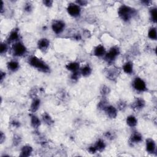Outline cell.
Here are the masks:
<instances>
[{
	"instance_id": "cell-27",
	"label": "cell",
	"mask_w": 157,
	"mask_h": 157,
	"mask_svg": "<svg viewBox=\"0 0 157 157\" xmlns=\"http://www.w3.org/2000/svg\"><path fill=\"white\" fill-rule=\"evenodd\" d=\"M150 16L152 21L153 23H156L157 20V9L156 7H152L150 10Z\"/></svg>"
},
{
	"instance_id": "cell-39",
	"label": "cell",
	"mask_w": 157,
	"mask_h": 157,
	"mask_svg": "<svg viewBox=\"0 0 157 157\" xmlns=\"http://www.w3.org/2000/svg\"><path fill=\"white\" fill-rule=\"evenodd\" d=\"M11 124L12 125V126L14 127H15V128H18L20 127V123L19 122L17 121V120H13L12 122H11Z\"/></svg>"
},
{
	"instance_id": "cell-14",
	"label": "cell",
	"mask_w": 157,
	"mask_h": 157,
	"mask_svg": "<svg viewBox=\"0 0 157 157\" xmlns=\"http://www.w3.org/2000/svg\"><path fill=\"white\" fill-rule=\"evenodd\" d=\"M66 68L69 71L74 73L77 71H80V64L79 63L73 61L70 62L66 65Z\"/></svg>"
},
{
	"instance_id": "cell-35",
	"label": "cell",
	"mask_w": 157,
	"mask_h": 157,
	"mask_svg": "<svg viewBox=\"0 0 157 157\" xmlns=\"http://www.w3.org/2000/svg\"><path fill=\"white\" fill-rule=\"evenodd\" d=\"M43 4L46 6V7H50L52 6L53 1H51V0H45V1H42Z\"/></svg>"
},
{
	"instance_id": "cell-41",
	"label": "cell",
	"mask_w": 157,
	"mask_h": 157,
	"mask_svg": "<svg viewBox=\"0 0 157 157\" xmlns=\"http://www.w3.org/2000/svg\"><path fill=\"white\" fill-rule=\"evenodd\" d=\"M5 77H6V73L3 72L1 71V73H0V79H1V82L3 81V80L5 78Z\"/></svg>"
},
{
	"instance_id": "cell-11",
	"label": "cell",
	"mask_w": 157,
	"mask_h": 157,
	"mask_svg": "<svg viewBox=\"0 0 157 157\" xmlns=\"http://www.w3.org/2000/svg\"><path fill=\"white\" fill-rule=\"evenodd\" d=\"M145 105V101L140 98H138L136 100L133 102L132 104V107L133 109L136 110V111H140V110L143 109Z\"/></svg>"
},
{
	"instance_id": "cell-33",
	"label": "cell",
	"mask_w": 157,
	"mask_h": 157,
	"mask_svg": "<svg viewBox=\"0 0 157 157\" xmlns=\"http://www.w3.org/2000/svg\"><path fill=\"white\" fill-rule=\"evenodd\" d=\"M81 75V74L80 73V71H79L72 73V74H71V79L73 81H77L78 79V78H79Z\"/></svg>"
},
{
	"instance_id": "cell-3",
	"label": "cell",
	"mask_w": 157,
	"mask_h": 157,
	"mask_svg": "<svg viewBox=\"0 0 157 157\" xmlns=\"http://www.w3.org/2000/svg\"><path fill=\"white\" fill-rule=\"evenodd\" d=\"M120 53V51L118 47H112L110 49L109 52L106 53L104 55V59L109 63H111L116 60L117 57L119 55Z\"/></svg>"
},
{
	"instance_id": "cell-15",
	"label": "cell",
	"mask_w": 157,
	"mask_h": 157,
	"mask_svg": "<svg viewBox=\"0 0 157 157\" xmlns=\"http://www.w3.org/2000/svg\"><path fill=\"white\" fill-rule=\"evenodd\" d=\"M143 140V136L139 132H134L130 138V142L132 144H137Z\"/></svg>"
},
{
	"instance_id": "cell-18",
	"label": "cell",
	"mask_w": 157,
	"mask_h": 157,
	"mask_svg": "<svg viewBox=\"0 0 157 157\" xmlns=\"http://www.w3.org/2000/svg\"><path fill=\"white\" fill-rule=\"evenodd\" d=\"M33 152V148L31 145H25L23 146L21 149V156L27 157L31 155V154Z\"/></svg>"
},
{
	"instance_id": "cell-38",
	"label": "cell",
	"mask_w": 157,
	"mask_h": 157,
	"mask_svg": "<svg viewBox=\"0 0 157 157\" xmlns=\"http://www.w3.org/2000/svg\"><path fill=\"white\" fill-rule=\"evenodd\" d=\"M88 151H89V152L90 153H92V154L95 153L97 152L96 148L95 147V146H94V145L90 146V147L89 148Z\"/></svg>"
},
{
	"instance_id": "cell-40",
	"label": "cell",
	"mask_w": 157,
	"mask_h": 157,
	"mask_svg": "<svg viewBox=\"0 0 157 157\" xmlns=\"http://www.w3.org/2000/svg\"><path fill=\"white\" fill-rule=\"evenodd\" d=\"M6 139V136L3 133V132H1V136H0V142H1V144H3L4 143V141Z\"/></svg>"
},
{
	"instance_id": "cell-6",
	"label": "cell",
	"mask_w": 157,
	"mask_h": 157,
	"mask_svg": "<svg viewBox=\"0 0 157 157\" xmlns=\"http://www.w3.org/2000/svg\"><path fill=\"white\" fill-rule=\"evenodd\" d=\"M133 87L136 91L143 92L147 90V85L145 81L140 77H136L133 82Z\"/></svg>"
},
{
	"instance_id": "cell-1",
	"label": "cell",
	"mask_w": 157,
	"mask_h": 157,
	"mask_svg": "<svg viewBox=\"0 0 157 157\" xmlns=\"http://www.w3.org/2000/svg\"><path fill=\"white\" fill-rule=\"evenodd\" d=\"M137 11L135 9L127 6L122 5L118 10V15L124 22H129L136 15Z\"/></svg>"
},
{
	"instance_id": "cell-32",
	"label": "cell",
	"mask_w": 157,
	"mask_h": 157,
	"mask_svg": "<svg viewBox=\"0 0 157 157\" xmlns=\"http://www.w3.org/2000/svg\"><path fill=\"white\" fill-rule=\"evenodd\" d=\"M109 93H110V89L106 85L103 86V87L101 89V93L103 97H105L106 95H108Z\"/></svg>"
},
{
	"instance_id": "cell-19",
	"label": "cell",
	"mask_w": 157,
	"mask_h": 157,
	"mask_svg": "<svg viewBox=\"0 0 157 157\" xmlns=\"http://www.w3.org/2000/svg\"><path fill=\"white\" fill-rule=\"evenodd\" d=\"M80 73L81 76L85 77H87L91 75L92 73V69L89 65H85L80 69Z\"/></svg>"
},
{
	"instance_id": "cell-12",
	"label": "cell",
	"mask_w": 157,
	"mask_h": 157,
	"mask_svg": "<svg viewBox=\"0 0 157 157\" xmlns=\"http://www.w3.org/2000/svg\"><path fill=\"white\" fill-rule=\"evenodd\" d=\"M146 151L150 153H153L156 151V143L152 139L148 138L146 140Z\"/></svg>"
},
{
	"instance_id": "cell-13",
	"label": "cell",
	"mask_w": 157,
	"mask_h": 157,
	"mask_svg": "<svg viewBox=\"0 0 157 157\" xmlns=\"http://www.w3.org/2000/svg\"><path fill=\"white\" fill-rule=\"evenodd\" d=\"M106 53V50L104 47L103 45H98L97 47H95L94 49L93 54L94 55L98 57H104V55Z\"/></svg>"
},
{
	"instance_id": "cell-30",
	"label": "cell",
	"mask_w": 157,
	"mask_h": 157,
	"mask_svg": "<svg viewBox=\"0 0 157 157\" xmlns=\"http://www.w3.org/2000/svg\"><path fill=\"white\" fill-rule=\"evenodd\" d=\"M7 50H8V47H7V44L5 42H2L1 44V47H0V53L1 55L5 54Z\"/></svg>"
},
{
	"instance_id": "cell-4",
	"label": "cell",
	"mask_w": 157,
	"mask_h": 157,
	"mask_svg": "<svg viewBox=\"0 0 157 157\" xmlns=\"http://www.w3.org/2000/svg\"><path fill=\"white\" fill-rule=\"evenodd\" d=\"M13 54L16 57H22L26 54L27 49L25 45L22 42L18 41L15 42L12 46Z\"/></svg>"
},
{
	"instance_id": "cell-36",
	"label": "cell",
	"mask_w": 157,
	"mask_h": 157,
	"mask_svg": "<svg viewBox=\"0 0 157 157\" xmlns=\"http://www.w3.org/2000/svg\"><path fill=\"white\" fill-rule=\"evenodd\" d=\"M76 3L81 7V6H84L87 5L88 4V1H85V0H79V1H76Z\"/></svg>"
},
{
	"instance_id": "cell-5",
	"label": "cell",
	"mask_w": 157,
	"mask_h": 157,
	"mask_svg": "<svg viewBox=\"0 0 157 157\" xmlns=\"http://www.w3.org/2000/svg\"><path fill=\"white\" fill-rule=\"evenodd\" d=\"M67 12L70 16L73 17H77L81 15V8L76 3H70L68 6Z\"/></svg>"
},
{
	"instance_id": "cell-7",
	"label": "cell",
	"mask_w": 157,
	"mask_h": 157,
	"mask_svg": "<svg viewBox=\"0 0 157 157\" xmlns=\"http://www.w3.org/2000/svg\"><path fill=\"white\" fill-rule=\"evenodd\" d=\"M65 28V23L62 20H54L52 24V29L53 32L57 35L61 34L64 31Z\"/></svg>"
},
{
	"instance_id": "cell-42",
	"label": "cell",
	"mask_w": 157,
	"mask_h": 157,
	"mask_svg": "<svg viewBox=\"0 0 157 157\" xmlns=\"http://www.w3.org/2000/svg\"><path fill=\"white\" fill-rule=\"evenodd\" d=\"M141 3H142V4H144V5H148L149 3H151V1H143Z\"/></svg>"
},
{
	"instance_id": "cell-8",
	"label": "cell",
	"mask_w": 157,
	"mask_h": 157,
	"mask_svg": "<svg viewBox=\"0 0 157 157\" xmlns=\"http://www.w3.org/2000/svg\"><path fill=\"white\" fill-rule=\"evenodd\" d=\"M104 111L105 112L106 114L108 117H109L110 119H115V118L117 117L118 115V111H117V109L115 107L111 105H108L105 109L104 110Z\"/></svg>"
},
{
	"instance_id": "cell-28",
	"label": "cell",
	"mask_w": 157,
	"mask_h": 157,
	"mask_svg": "<svg viewBox=\"0 0 157 157\" xmlns=\"http://www.w3.org/2000/svg\"><path fill=\"white\" fill-rule=\"evenodd\" d=\"M127 106V105L126 102H125L123 100L119 101L117 103V108H118V109H119L120 111H123L124 110L126 109Z\"/></svg>"
},
{
	"instance_id": "cell-26",
	"label": "cell",
	"mask_w": 157,
	"mask_h": 157,
	"mask_svg": "<svg viewBox=\"0 0 157 157\" xmlns=\"http://www.w3.org/2000/svg\"><path fill=\"white\" fill-rule=\"evenodd\" d=\"M157 33H156V29L155 27L151 28L148 30V37L152 40H156L157 37Z\"/></svg>"
},
{
	"instance_id": "cell-24",
	"label": "cell",
	"mask_w": 157,
	"mask_h": 157,
	"mask_svg": "<svg viewBox=\"0 0 157 157\" xmlns=\"http://www.w3.org/2000/svg\"><path fill=\"white\" fill-rule=\"evenodd\" d=\"M118 76V71L115 68H111L107 71V77L110 80H114L116 79V78Z\"/></svg>"
},
{
	"instance_id": "cell-34",
	"label": "cell",
	"mask_w": 157,
	"mask_h": 157,
	"mask_svg": "<svg viewBox=\"0 0 157 157\" xmlns=\"http://www.w3.org/2000/svg\"><path fill=\"white\" fill-rule=\"evenodd\" d=\"M24 9H25V11L26 12H31V11H32V9H33L32 4H30V3H28L25 4V7H24Z\"/></svg>"
},
{
	"instance_id": "cell-17",
	"label": "cell",
	"mask_w": 157,
	"mask_h": 157,
	"mask_svg": "<svg viewBox=\"0 0 157 157\" xmlns=\"http://www.w3.org/2000/svg\"><path fill=\"white\" fill-rule=\"evenodd\" d=\"M7 68L12 72H15L19 69L20 65L19 62L15 60H12L9 61L7 63Z\"/></svg>"
},
{
	"instance_id": "cell-2",
	"label": "cell",
	"mask_w": 157,
	"mask_h": 157,
	"mask_svg": "<svg viewBox=\"0 0 157 157\" xmlns=\"http://www.w3.org/2000/svg\"><path fill=\"white\" fill-rule=\"evenodd\" d=\"M28 63L30 66L41 72L47 73L50 71L49 66L43 60L36 56H32L29 58Z\"/></svg>"
},
{
	"instance_id": "cell-25",
	"label": "cell",
	"mask_w": 157,
	"mask_h": 157,
	"mask_svg": "<svg viewBox=\"0 0 157 157\" xmlns=\"http://www.w3.org/2000/svg\"><path fill=\"white\" fill-rule=\"evenodd\" d=\"M42 119L44 123H45L46 125H48V126H50V125H53L54 123V121L52 119L51 116L47 112H45L43 114L42 116Z\"/></svg>"
},
{
	"instance_id": "cell-9",
	"label": "cell",
	"mask_w": 157,
	"mask_h": 157,
	"mask_svg": "<svg viewBox=\"0 0 157 157\" xmlns=\"http://www.w3.org/2000/svg\"><path fill=\"white\" fill-rule=\"evenodd\" d=\"M50 45V41L47 38H42L41 39H39L38 42H37V48L38 49L44 52L48 49Z\"/></svg>"
},
{
	"instance_id": "cell-21",
	"label": "cell",
	"mask_w": 157,
	"mask_h": 157,
	"mask_svg": "<svg viewBox=\"0 0 157 157\" xmlns=\"http://www.w3.org/2000/svg\"><path fill=\"white\" fill-rule=\"evenodd\" d=\"M126 122L128 126L131 128L135 127L138 124V120L136 119V117L133 115L127 117Z\"/></svg>"
},
{
	"instance_id": "cell-20",
	"label": "cell",
	"mask_w": 157,
	"mask_h": 157,
	"mask_svg": "<svg viewBox=\"0 0 157 157\" xmlns=\"http://www.w3.org/2000/svg\"><path fill=\"white\" fill-rule=\"evenodd\" d=\"M31 125L35 129H37L40 127L41 121L37 116L35 115L31 116Z\"/></svg>"
},
{
	"instance_id": "cell-22",
	"label": "cell",
	"mask_w": 157,
	"mask_h": 157,
	"mask_svg": "<svg viewBox=\"0 0 157 157\" xmlns=\"http://www.w3.org/2000/svg\"><path fill=\"white\" fill-rule=\"evenodd\" d=\"M123 71L127 74H131L133 73V64L131 61H128L123 66Z\"/></svg>"
},
{
	"instance_id": "cell-31",
	"label": "cell",
	"mask_w": 157,
	"mask_h": 157,
	"mask_svg": "<svg viewBox=\"0 0 157 157\" xmlns=\"http://www.w3.org/2000/svg\"><path fill=\"white\" fill-rule=\"evenodd\" d=\"M21 140H22V139L20 136L19 135L14 136L13 139H12V143H13L14 145L15 146L18 145L21 143Z\"/></svg>"
},
{
	"instance_id": "cell-16",
	"label": "cell",
	"mask_w": 157,
	"mask_h": 157,
	"mask_svg": "<svg viewBox=\"0 0 157 157\" xmlns=\"http://www.w3.org/2000/svg\"><path fill=\"white\" fill-rule=\"evenodd\" d=\"M40 106H41V100L37 98H33L32 102H31V106H30L31 112L33 113L36 112L39 109Z\"/></svg>"
},
{
	"instance_id": "cell-10",
	"label": "cell",
	"mask_w": 157,
	"mask_h": 157,
	"mask_svg": "<svg viewBox=\"0 0 157 157\" xmlns=\"http://www.w3.org/2000/svg\"><path fill=\"white\" fill-rule=\"evenodd\" d=\"M20 37V35L19 33V30L17 29H14L12 30L7 39V43H12L14 42H17L19 41Z\"/></svg>"
},
{
	"instance_id": "cell-37",
	"label": "cell",
	"mask_w": 157,
	"mask_h": 157,
	"mask_svg": "<svg viewBox=\"0 0 157 157\" xmlns=\"http://www.w3.org/2000/svg\"><path fill=\"white\" fill-rule=\"evenodd\" d=\"M105 136L106 138L109 139H114V134L110 132V131H108V132H106L105 133Z\"/></svg>"
},
{
	"instance_id": "cell-23",
	"label": "cell",
	"mask_w": 157,
	"mask_h": 157,
	"mask_svg": "<svg viewBox=\"0 0 157 157\" xmlns=\"http://www.w3.org/2000/svg\"><path fill=\"white\" fill-rule=\"evenodd\" d=\"M94 146L96 148L97 151L102 152L106 148V143L103 139H99L97 141Z\"/></svg>"
},
{
	"instance_id": "cell-29",
	"label": "cell",
	"mask_w": 157,
	"mask_h": 157,
	"mask_svg": "<svg viewBox=\"0 0 157 157\" xmlns=\"http://www.w3.org/2000/svg\"><path fill=\"white\" fill-rule=\"evenodd\" d=\"M108 103L107 101L104 99H102L99 103H98V107L99 109H101V110H104L105 109V108L108 106Z\"/></svg>"
}]
</instances>
